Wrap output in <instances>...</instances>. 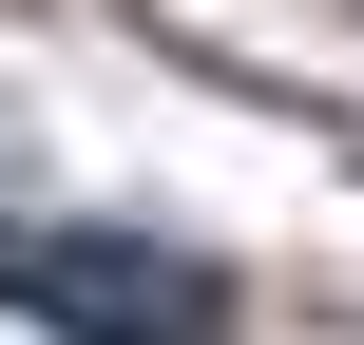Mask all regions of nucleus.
<instances>
[{
	"label": "nucleus",
	"mask_w": 364,
	"mask_h": 345,
	"mask_svg": "<svg viewBox=\"0 0 364 345\" xmlns=\"http://www.w3.org/2000/svg\"><path fill=\"white\" fill-rule=\"evenodd\" d=\"M0 307L58 327V345H230V269L154 250V230H38V211H0Z\"/></svg>",
	"instance_id": "nucleus-1"
}]
</instances>
